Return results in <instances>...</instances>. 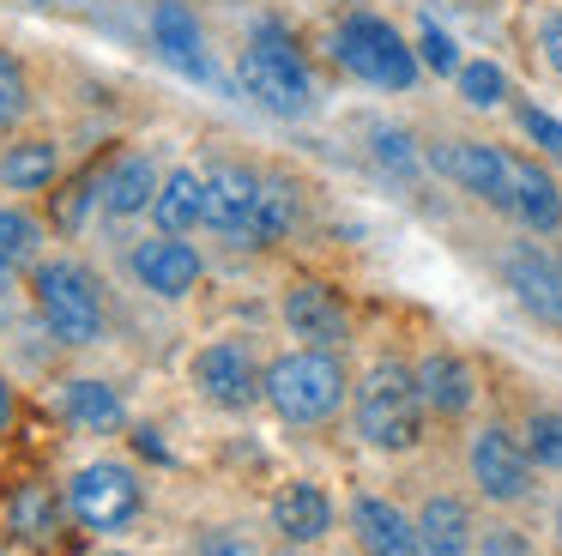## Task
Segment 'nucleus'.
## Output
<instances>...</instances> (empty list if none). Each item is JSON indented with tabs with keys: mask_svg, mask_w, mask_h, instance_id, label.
<instances>
[{
	"mask_svg": "<svg viewBox=\"0 0 562 556\" xmlns=\"http://www.w3.org/2000/svg\"><path fill=\"white\" fill-rule=\"evenodd\" d=\"M357 430H363V442L393 447V454L417 447V435H424V387H417V375L400 369V363H375L369 381L357 387Z\"/></svg>",
	"mask_w": 562,
	"mask_h": 556,
	"instance_id": "f257e3e1",
	"label": "nucleus"
},
{
	"mask_svg": "<svg viewBox=\"0 0 562 556\" xmlns=\"http://www.w3.org/2000/svg\"><path fill=\"white\" fill-rule=\"evenodd\" d=\"M267 399L284 423H327L345 399V369L327 351H296L267 369Z\"/></svg>",
	"mask_w": 562,
	"mask_h": 556,
	"instance_id": "f03ea898",
	"label": "nucleus"
},
{
	"mask_svg": "<svg viewBox=\"0 0 562 556\" xmlns=\"http://www.w3.org/2000/svg\"><path fill=\"white\" fill-rule=\"evenodd\" d=\"M243 85H248V97H260V103L272 109V115H308V103H315L303 60H296L291 36H284L279 24H260L255 31V48L243 55Z\"/></svg>",
	"mask_w": 562,
	"mask_h": 556,
	"instance_id": "7ed1b4c3",
	"label": "nucleus"
},
{
	"mask_svg": "<svg viewBox=\"0 0 562 556\" xmlns=\"http://www.w3.org/2000/svg\"><path fill=\"white\" fill-rule=\"evenodd\" d=\"M37 309H43V321H49V333L61 338V345H91V338L103 333L98 290H91V278L67 260H55L37 273Z\"/></svg>",
	"mask_w": 562,
	"mask_h": 556,
	"instance_id": "20e7f679",
	"label": "nucleus"
},
{
	"mask_svg": "<svg viewBox=\"0 0 562 556\" xmlns=\"http://www.w3.org/2000/svg\"><path fill=\"white\" fill-rule=\"evenodd\" d=\"M339 60L369 85H387V91H405L417 79V60L412 48L400 43V31L381 19H345L339 24Z\"/></svg>",
	"mask_w": 562,
	"mask_h": 556,
	"instance_id": "39448f33",
	"label": "nucleus"
},
{
	"mask_svg": "<svg viewBox=\"0 0 562 556\" xmlns=\"http://www.w3.org/2000/svg\"><path fill=\"white\" fill-rule=\"evenodd\" d=\"M67 508H74V520L79 526H91V532H115V526H127V520L139 514V483H134V471L127 466H86L74 483H67Z\"/></svg>",
	"mask_w": 562,
	"mask_h": 556,
	"instance_id": "423d86ee",
	"label": "nucleus"
},
{
	"mask_svg": "<svg viewBox=\"0 0 562 556\" xmlns=\"http://www.w3.org/2000/svg\"><path fill=\"white\" fill-rule=\"evenodd\" d=\"M472 478L477 490L490 496V502H520L526 490H532V459H526V447L514 442L508 430H477L472 442Z\"/></svg>",
	"mask_w": 562,
	"mask_h": 556,
	"instance_id": "0eeeda50",
	"label": "nucleus"
},
{
	"mask_svg": "<svg viewBox=\"0 0 562 556\" xmlns=\"http://www.w3.org/2000/svg\"><path fill=\"white\" fill-rule=\"evenodd\" d=\"M260 181L267 176H248V169L224 164L206 176V224L224 230V236H243L255 230V205H260Z\"/></svg>",
	"mask_w": 562,
	"mask_h": 556,
	"instance_id": "6e6552de",
	"label": "nucleus"
},
{
	"mask_svg": "<svg viewBox=\"0 0 562 556\" xmlns=\"http://www.w3.org/2000/svg\"><path fill=\"white\" fill-rule=\"evenodd\" d=\"M351 532L369 556H424V532H417L393 502H381V496H357Z\"/></svg>",
	"mask_w": 562,
	"mask_h": 556,
	"instance_id": "1a4fd4ad",
	"label": "nucleus"
},
{
	"mask_svg": "<svg viewBox=\"0 0 562 556\" xmlns=\"http://www.w3.org/2000/svg\"><path fill=\"white\" fill-rule=\"evenodd\" d=\"M441 169H448L460 188L484 193L490 205H508L514 212V157H502L496 145H448V152H441Z\"/></svg>",
	"mask_w": 562,
	"mask_h": 556,
	"instance_id": "9d476101",
	"label": "nucleus"
},
{
	"mask_svg": "<svg viewBox=\"0 0 562 556\" xmlns=\"http://www.w3.org/2000/svg\"><path fill=\"white\" fill-rule=\"evenodd\" d=\"M194 381L206 387L212 405L243 411L248 399H255V363H248L243 345H206V351L194 357Z\"/></svg>",
	"mask_w": 562,
	"mask_h": 556,
	"instance_id": "9b49d317",
	"label": "nucleus"
},
{
	"mask_svg": "<svg viewBox=\"0 0 562 556\" xmlns=\"http://www.w3.org/2000/svg\"><path fill=\"white\" fill-rule=\"evenodd\" d=\"M284 321H291V333L308 338L315 351L345 345V309L327 285H296L291 297H284Z\"/></svg>",
	"mask_w": 562,
	"mask_h": 556,
	"instance_id": "f8f14e48",
	"label": "nucleus"
},
{
	"mask_svg": "<svg viewBox=\"0 0 562 556\" xmlns=\"http://www.w3.org/2000/svg\"><path fill=\"white\" fill-rule=\"evenodd\" d=\"M134 273L146 278V290H158V297H182L188 285L200 278V260L188 242H139L134 248Z\"/></svg>",
	"mask_w": 562,
	"mask_h": 556,
	"instance_id": "ddd939ff",
	"label": "nucleus"
},
{
	"mask_svg": "<svg viewBox=\"0 0 562 556\" xmlns=\"http://www.w3.org/2000/svg\"><path fill=\"white\" fill-rule=\"evenodd\" d=\"M508 285L520 290V302L538 314V321L562 326V273L550 260H538V254H514V260H508Z\"/></svg>",
	"mask_w": 562,
	"mask_h": 556,
	"instance_id": "4468645a",
	"label": "nucleus"
},
{
	"mask_svg": "<svg viewBox=\"0 0 562 556\" xmlns=\"http://www.w3.org/2000/svg\"><path fill=\"white\" fill-rule=\"evenodd\" d=\"M417 532H424V556H465L472 551V514L453 496H429Z\"/></svg>",
	"mask_w": 562,
	"mask_h": 556,
	"instance_id": "2eb2a0df",
	"label": "nucleus"
},
{
	"mask_svg": "<svg viewBox=\"0 0 562 556\" xmlns=\"http://www.w3.org/2000/svg\"><path fill=\"white\" fill-rule=\"evenodd\" d=\"M272 520H279V532L284 538H296V544H315L321 532L333 526V508H327V496L315 490V483H291V490L272 502Z\"/></svg>",
	"mask_w": 562,
	"mask_h": 556,
	"instance_id": "dca6fc26",
	"label": "nucleus"
},
{
	"mask_svg": "<svg viewBox=\"0 0 562 556\" xmlns=\"http://www.w3.org/2000/svg\"><path fill=\"white\" fill-rule=\"evenodd\" d=\"M151 36H158V48H164V55H170L182 73H206V60H200L194 12H188L182 0H158V12H151Z\"/></svg>",
	"mask_w": 562,
	"mask_h": 556,
	"instance_id": "f3484780",
	"label": "nucleus"
},
{
	"mask_svg": "<svg viewBox=\"0 0 562 556\" xmlns=\"http://www.w3.org/2000/svg\"><path fill=\"white\" fill-rule=\"evenodd\" d=\"M514 212H520L532 230H557V224H562V193H557V181H550L538 164H520V157H514Z\"/></svg>",
	"mask_w": 562,
	"mask_h": 556,
	"instance_id": "a211bd4d",
	"label": "nucleus"
},
{
	"mask_svg": "<svg viewBox=\"0 0 562 556\" xmlns=\"http://www.w3.org/2000/svg\"><path fill=\"white\" fill-rule=\"evenodd\" d=\"M417 387H424V405H436L441 418H460L472 405V369L460 357H429L417 369Z\"/></svg>",
	"mask_w": 562,
	"mask_h": 556,
	"instance_id": "6ab92c4d",
	"label": "nucleus"
},
{
	"mask_svg": "<svg viewBox=\"0 0 562 556\" xmlns=\"http://www.w3.org/2000/svg\"><path fill=\"white\" fill-rule=\"evenodd\" d=\"M7 520H13V532L25 544H55V532H61V502L49 496V483H25V490H13V502H7Z\"/></svg>",
	"mask_w": 562,
	"mask_h": 556,
	"instance_id": "aec40b11",
	"label": "nucleus"
},
{
	"mask_svg": "<svg viewBox=\"0 0 562 556\" xmlns=\"http://www.w3.org/2000/svg\"><path fill=\"white\" fill-rule=\"evenodd\" d=\"M151 205H158V224L170 230V236H182V230H194L200 218H206V181H200L194 169H176Z\"/></svg>",
	"mask_w": 562,
	"mask_h": 556,
	"instance_id": "412c9836",
	"label": "nucleus"
},
{
	"mask_svg": "<svg viewBox=\"0 0 562 556\" xmlns=\"http://www.w3.org/2000/svg\"><path fill=\"white\" fill-rule=\"evenodd\" d=\"M61 405H67V418H74L79 430H91V435L122 430V399H115V387H103V381H74L61 393Z\"/></svg>",
	"mask_w": 562,
	"mask_h": 556,
	"instance_id": "4be33fe9",
	"label": "nucleus"
},
{
	"mask_svg": "<svg viewBox=\"0 0 562 556\" xmlns=\"http://www.w3.org/2000/svg\"><path fill=\"white\" fill-rule=\"evenodd\" d=\"M151 193H158V169H151V157H122V164L103 176V205H110V212H139Z\"/></svg>",
	"mask_w": 562,
	"mask_h": 556,
	"instance_id": "5701e85b",
	"label": "nucleus"
},
{
	"mask_svg": "<svg viewBox=\"0 0 562 556\" xmlns=\"http://www.w3.org/2000/svg\"><path fill=\"white\" fill-rule=\"evenodd\" d=\"M291 188L284 181H260V205H255V230H248V248H267L291 230Z\"/></svg>",
	"mask_w": 562,
	"mask_h": 556,
	"instance_id": "b1692460",
	"label": "nucleus"
},
{
	"mask_svg": "<svg viewBox=\"0 0 562 556\" xmlns=\"http://www.w3.org/2000/svg\"><path fill=\"white\" fill-rule=\"evenodd\" d=\"M49 169H55V145H43V140L13 145V152L0 157V181H7V188H43Z\"/></svg>",
	"mask_w": 562,
	"mask_h": 556,
	"instance_id": "393cba45",
	"label": "nucleus"
},
{
	"mask_svg": "<svg viewBox=\"0 0 562 556\" xmlns=\"http://www.w3.org/2000/svg\"><path fill=\"white\" fill-rule=\"evenodd\" d=\"M31 242H37V224H31L25 212H0V285H7V273L31 254Z\"/></svg>",
	"mask_w": 562,
	"mask_h": 556,
	"instance_id": "a878e982",
	"label": "nucleus"
},
{
	"mask_svg": "<svg viewBox=\"0 0 562 556\" xmlns=\"http://www.w3.org/2000/svg\"><path fill=\"white\" fill-rule=\"evenodd\" d=\"M526 435H532V459H538V466L562 471V411H532Z\"/></svg>",
	"mask_w": 562,
	"mask_h": 556,
	"instance_id": "bb28decb",
	"label": "nucleus"
},
{
	"mask_svg": "<svg viewBox=\"0 0 562 556\" xmlns=\"http://www.w3.org/2000/svg\"><path fill=\"white\" fill-rule=\"evenodd\" d=\"M502 91H508V79H502V67H490V60H472V67H460V97L477 109L502 103Z\"/></svg>",
	"mask_w": 562,
	"mask_h": 556,
	"instance_id": "cd10ccee",
	"label": "nucleus"
},
{
	"mask_svg": "<svg viewBox=\"0 0 562 556\" xmlns=\"http://www.w3.org/2000/svg\"><path fill=\"white\" fill-rule=\"evenodd\" d=\"M31 109V85H25V67L13 55H0V127H13L19 115Z\"/></svg>",
	"mask_w": 562,
	"mask_h": 556,
	"instance_id": "c85d7f7f",
	"label": "nucleus"
},
{
	"mask_svg": "<svg viewBox=\"0 0 562 556\" xmlns=\"http://www.w3.org/2000/svg\"><path fill=\"white\" fill-rule=\"evenodd\" d=\"M520 121H526V133H532V140H538V145H544V152L562 164V121H557V115H544V109H526Z\"/></svg>",
	"mask_w": 562,
	"mask_h": 556,
	"instance_id": "c756f323",
	"label": "nucleus"
},
{
	"mask_svg": "<svg viewBox=\"0 0 562 556\" xmlns=\"http://www.w3.org/2000/svg\"><path fill=\"white\" fill-rule=\"evenodd\" d=\"M424 60L436 73H460V55H453V36L436 31V24H424Z\"/></svg>",
	"mask_w": 562,
	"mask_h": 556,
	"instance_id": "7c9ffc66",
	"label": "nucleus"
},
{
	"mask_svg": "<svg viewBox=\"0 0 562 556\" xmlns=\"http://www.w3.org/2000/svg\"><path fill=\"white\" fill-rule=\"evenodd\" d=\"M200 556H255V544H248L243 532H206V538H200Z\"/></svg>",
	"mask_w": 562,
	"mask_h": 556,
	"instance_id": "2f4dec72",
	"label": "nucleus"
},
{
	"mask_svg": "<svg viewBox=\"0 0 562 556\" xmlns=\"http://www.w3.org/2000/svg\"><path fill=\"white\" fill-rule=\"evenodd\" d=\"M375 145H381V157H387L393 169H412V140H405V133L381 127V133H375Z\"/></svg>",
	"mask_w": 562,
	"mask_h": 556,
	"instance_id": "473e14b6",
	"label": "nucleus"
},
{
	"mask_svg": "<svg viewBox=\"0 0 562 556\" xmlns=\"http://www.w3.org/2000/svg\"><path fill=\"white\" fill-rule=\"evenodd\" d=\"M544 55H550V67L562 73V12H550V19H544Z\"/></svg>",
	"mask_w": 562,
	"mask_h": 556,
	"instance_id": "72a5a7b5",
	"label": "nucleus"
},
{
	"mask_svg": "<svg viewBox=\"0 0 562 556\" xmlns=\"http://www.w3.org/2000/svg\"><path fill=\"white\" fill-rule=\"evenodd\" d=\"M7 418H13V393H7V381H0V430H7Z\"/></svg>",
	"mask_w": 562,
	"mask_h": 556,
	"instance_id": "f704fd0d",
	"label": "nucleus"
}]
</instances>
